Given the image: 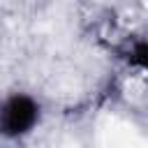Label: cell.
Returning a JSON list of instances; mask_svg holds the SVG:
<instances>
[{"mask_svg": "<svg viewBox=\"0 0 148 148\" xmlns=\"http://www.w3.org/2000/svg\"><path fill=\"white\" fill-rule=\"evenodd\" d=\"M37 120V106L30 97H12L2 111H0V130L9 136H18L23 132H28Z\"/></svg>", "mask_w": 148, "mask_h": 148, "instance_id": "1", "label": "cell"}]
</instances>
